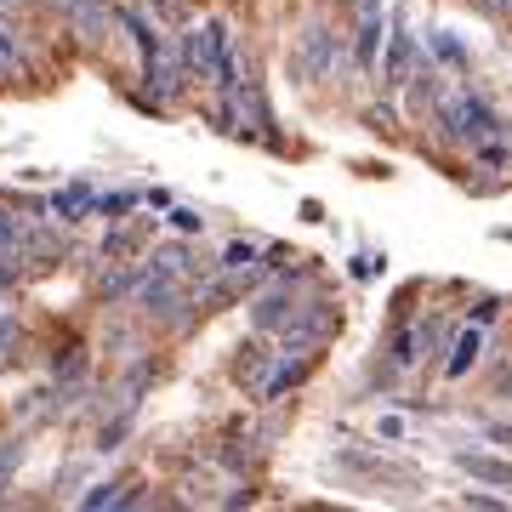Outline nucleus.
<instances>
[{"label": "nucleus", "instance_id": "obj_1", "mask_svg": "<svg viewBox=\"0 0 512 512\" xmlns=\"http://www.w3.org/2000/svg\"><path fill=\"white\" fill-rule=\"evenodd\" d=\"M404 69H410V35H399V40H393V52H387L382 80H387V86H399V80H404Z\"/></svg>", "mask_w": 512, "mask_h": 512}, {"label": "nucleus", "instance_id": "obj_2", "mask_svg": "<svg viewBox=\"0 0 512 512\" xmlns=\"http://www.w3.org/2000/svg\"><path fill=\"white\" fill-rule=\"evenodd\" d=\"M478 348H484V336H478V330H467V336L456 342V359H450V376H461V370L473 365V359H478Z\"/></svg>", "mask_w": 512, "mask_h": 512}, {"label": "nucleus", "instance_id": "obj_3", "mask_svg": "<svg viewBox=\"0 0 512 512\" xmlns=\"http://www.w3.org/2000/svg\"><path fill=\"white\" fill-rule=\"evenodd\" d=\"M86 205H92V188H80V183H74L69 188V194H57V211H63V217H80V211H86Z\"/></svg>", "mask_w": 512, "mask_h": 512}, {"label": "nucleus", "instance_id": "obj_4", "mask_svg": "<svg viewBox=\"0 0 512 512\" xmlns=\"http://www.w3.org/2000/svg\"><path fill=\"white\" fill-rule=\"evenodd\" d=\"M256 262V245H234V251L222 256V268H228V274H239V268H251Z\"/></svg>", "mask_w": 512, "mask_h": 512}, {"label": "nucleus", "instance_id": "obj_5", "mask_svg": "<svg viewBox=\"0 0 512 512\" xmlns=\"http://www.w3.org/2000/svg\"><path fill=\"white\" fill-rule=\"evenodd\" d=\"M467 467H478V473H484V478H512L507 467H501V461H473V456H467Z\"/></svg>", "mask_w": 512, "mask_h": 512}, {"label": "nucleus", "instance_id": "obj_6", "mask_svg": "<svg viewBox=\"0 0 512 512\" xmlns=\"http://www.w3.org/2000/svg\"><path fill=\"white\" fill-rule=\"evenodd\" d=\"M12 57H18V40H12L6 29H0V63H12Z\"/></svg>", "mask_w": 512, "mask_h": 512}]
</instances>
